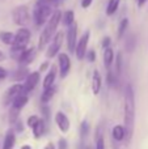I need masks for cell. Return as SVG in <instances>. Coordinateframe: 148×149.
Segmentation results:
<instances>
[{"label":"cell","mask_w":148,"mask_h":149,"mask_svg":"<svg viewBox=\"0 0 148 149\" xmlns=\"http://www.w3.org/2000/svg\"><path fill=\"white\" fill-rule=\"evenodd\" d=\"M134 124H135V97H134L133 86L127 85L125 92V131L127 143L133 137Z\"/></svg>","instance_id":"obj_1"},{"label":"cell","mask_w":148,"mask_h":149,"mask_svg":"<svg viewBox=\"0 0 148 149\" xmlns=\"http://www.w3.org/2000/svg\"><path fill=\"white\" fill-rule=\"evenodd\" d=\"M62 16L63 15L60 10H55V12L51 15V17L49 18L46 26H45V29L41 33V37H39V41H38V49L39 50H42L50 41H51V38L54 37L55 31H57V29H58V25H59V22L62 21Z\"/></svg>","instance_id":"obj_2"},{"label":"cell","mask_w":148,"mask_h":149,"mask_svg":"<svg viewBox=\"0 0 148 149\" xmlns=\"http://www.w3.org/2000/svg\"><path fill=\"white\" fill-rule=\"evenodd\" d=\"M51 1L52 0H39L33 10V18L37 26H42L49 18L51 17L52 12L51 9Z\"/></svg>","instance_id":"obj_3"},{"label":"cell","mask_w":148,"mask_h":149,"mask_svg":"<svg viewBox=\"0 0 148 149\" xmlns=\"http://www.w3.org/2000/svg\"><path fill=\"white\" fill-rule=\"evenodd\" d=\"M30 41V31L26 28H21L15 34V42L12 45V52H21L25 50L26 45Z\"/></svg>","instance_id":"obj_4"},{"label":"cell","mask_w":148,"mask_h":149,"mask_svg":"<svg viewBox=\"0 0 148 149\" xmlns=\"http://www.w3.org/2000/svg\"><path fill=\"white\" fill-rule=\"evenodd\" d=\"M13 22L18 26H26L30 22V12L26 5H18L12 12Z\"/></svg>","instance_id":"obj_5"},{"label":"cell","mask_w":148,"mask_h":149,"mask_svg":"<svg viewBox=\"0 0 148 149\" xmlns=\"http://www.w3.org/2000/svg\"><path fill=\"white\" fill-rule=\"evenodd\" d=\"M63 38H64V33H63V31H58V33L55 34L54 38H52V43L50 45V47L46 51L47 58H54L55 55L59 52L60 47H62V45H63Z\"/></svg>","instance_id":"obj_6"},{"label":"cell","mask_w":148,"mask_h":149,"mask_svg":"<svg viewBox=\"0 0 148 149\" xmlns=\"http://www.w3.org/2000/svg\"><path fill=\"white\" fill-rule=\"evenodd\" d=\"M20 94H26L25 89H24V85L16 84V85H13V86H10L9 89H8V92L5 93L4 103H5V105H8V103L13 102V100H15L17 95H20Z\"/></svg>","instance_id":"obj_7"},{"label":"cell","mask_w":148,"mask_h":149,"mask_svg":"<svg viewBox=\"0 0 148 149\" xmlns=\"http://www.w3.org/2000/svg\"><path fill=\"white\" fill-rule=\"evenodd\" d=\"M89 36H91V33H89V30H87L85 33H84V36L81 37V39L79 41L77 46H76L75 52H76L77 59H83V58L85 56L87 46H88V42H89Z\"/></svg>","instance_id":"obj_8"},{"label":"cell","mask_w":148,"mask_h":149,"mask_svg":"<svg viewBox=\"0 0 148 149\" xmlns=\"http://www.w3.org/2000/svg\"><path fill=\"white\" fill-rule=\"evenodd\" d=\"M76 36H77V25L73 22L68 26L67 30V45L71 52H73V50L76 49Z\"/></svg>","instance_id":"obj_9"},{"label":"cell","mask_w":148,"mask_h":149,"mask_svg":"<svg viewBox=\"0 0 148 149\" xmlns=\"http://www.w3.org/2000/svg\"><path fill=\"white\" fill-rule=\"evenodd\" d=\"M71 62L67 54H59V74L62 79H64L70 72Z\"/></svg>","instance_id":"obj_10"},{"label":"cell","mask_w":148,"mask_h":149,"mask_svg":"<svg viewBox=\"0 0 148 149\" xmlns=\"http://www.w3.org/2000/svg\"><path fill=\"white\" fill-rule=\"evenodd\" d=\"M39 81V72H31L29 73V76L25 79V84H24V89H25V92H31V90L34 89V88L37 86V84H38Z\"/></svg>","instance_id":"obj_11"},{"label":"cell","mask_w":148,"mask_h":149,"mask_svg":"<svg viewBox=\"0 0 148 149\" xmlns=\"http://www.w3.org/2000/svg\"><path fill=\"white\" fill-rule=\"evenodd\" d=\"M34 55H36V50L34 49H25L18 54L17 59L21 64H29V63L33 62Z\"/></svg>","instance_id":"obj_12"},{"label":"cell","mask_w":148,"mask_h":149,"mask_svg":"<svg viewBox=\"0 0 148 149\" xmlns=\"http://www.w3.org/2000/svg\"><path fill=\"white\" fill-rule=\"evenodd\" d=\"M55 122H57V124H58V127H59L60 131L68 132V130H70V120H68V118H67L66 114H63L62 111L57 113V115H55Z\"/></svg>","instance_id":"obj_13"},{"label":"cell","mask_w":148,"mask_h":149,"mask_svg":"<svg viewBox=\"0 0 148 149\" xmlns=\"http://www.w3.org/2000/svg\"><path fill=\"white\" fill-rule=\"evenodd\" d=\"M55 76H57V68L52 65L51 70L49 71V73L46 74V77L43 79V89H47V88H51L54 85L55 81Z\"/></svg>","instance_id":"obj_14"},{"label":"cell","mask_w":148,"mask_h":149,"mask_svg":"<svg viewBox=\"0 0 148 149\" xmlns=\"http://www.w3.org/2000/svg\"><path fill=\"white\" fill-rule=\"evenodd\" d=\"M101 74L98 71H94L93 72V81H92V90H93L94 94H98L100 89H101Z\"/></svg>","instance_id":"obj_15"},{"label":"cell","mask_w":148,"mask_h":149,"mask_svg":"<svg viewBox=\"0 0 148 149\" xmlns=\"http://www.w3.org/2000/svg\"><path fill=\"white\" fill-rule=\"evenodd\" d=\"M26 103H28V95L26 94H20V95H17V97L13 100L12 106L13 107H16V109H18V110H21Z\"/></svg>","instance_id":"obj_16"},{"label":"cell","mask_w":148,"mask_h":149,"mask_svg":"<svg viewBox=\"0 0 148 149\" xmlns=\"http://www.w3.org/2000/svg\"><path fill=\"white\" fill-rule=\"evenodd\" d=\"M16 143V136L12 131H9L7 135H5L4 139V145H3V149H13Z\"/></svg>","instance_id":"obj_17"},{"label":"cell","mask_w":148,"mask_h":149,"mask_svg":"<svg viewBox=\"0 0 148 149\" xmlns=\"http://www.w3.org/2000/svg\"><path fill=\"white\" fill-rule=\"evenodd\" d=\"M113 137H114L117 141H122L126 137V131L123 126H115L113 128Z\"/></svg>","instance_id":"obj_18"},{"label":"cell","mask_w":148,"mask_h":149,"mask_svg":"<svg viewBox=\"0 0 148 149\" xmlns=\"http://www.w3.org/2000/svg\"><path fill=\"white\" fill-rule=\"evenodd\" d=\"M0 41L5 45H10L12 46L15 42V34L10 31H0Z\"/></svg>","instance_id":"obj_19"},{"label":"cell","mask_w":148,"mask_h":149,"mask_svg":"<svg viewBox=\"0 0 148 149\" xmlns=\"http://www.w3.org/2000/svg\"><path fill=\"white\" fill-rule=\"evenodd\" d=\"M62 22H63V25H66V26H70L71 24L75 22V13H73V10H66V12L63 13Z\"/></svg>","instance_id":"obj_20"},{"label":"cell","mask_w":148,"mask_h":149,"mask_svg":"<svg viewBox=\"0 0 148 149\" xmlns=\"http://www.w3.org/2000/svg\"><path fill=\"white\" fill-rule=\"evenodd\" d=\"M29 71L26 68H18L15 73L12 74V80L13 81H20V80H25L29 76Z\"/></svg>","instance_id":"obj_21"},{"label":"cell","mask_w":148,"mask_h":149,"mask_svg":"<svg viewBox=\"0 0 148 149\" xmlns=\"http://www.w3.org/2000/svg\"><path fill=\"white\" fill-rule=\"evenodd\" d=\"M121 0H109L106 7V15L108 16H113L115 12L118 10V7H119Z\"/></svg>","instance_id":"obj_22"},{"label":"cell","mask_w":148,"mask_h":149,"mask_svg":"<svg viewBox=\"0 0 148 149\" xmlns=\"http://www.w3.org/2000/svg\"><path fill=\"white\" fill-rule=\"evenodd\" d=\"M113 60H114V52H113V50L110 49V47H108V49H105V51H104V64H105V67H110V64L113 63Z\"/></svg>","instance_id":"obj_23"},{"label":"cell","mask_w":148,"mask_h":149,"mask_svg":"<svg viewBox=\"0 0 148 149\" xmlns=\"http://www.w3.org/2000/svg\"><path fill=\"white\" fill-rule=\"evenodd\" d=\"M31 130H33L34 136H36V137H41L42 135H43V132H45V122L42 120V119H39V122Z\"/></svg>","instance_id":"obj_24"},{"label":"cell","mask_w":148,"mask_h":149,"mask_svg":"<svg viewBox=\"0 0 148 149\" xmlns=\"http://www.w3.org/2000/svg\"><path fill=\"white\" fill-rule=\"evenodd\" d=\"M54 94H55V89L52 86L45 89L43 93H42V97H41L42 98V102H49V101L54 97Z\"/></svg>","instance_id":"obj_25"},{"label":"cell","mask_w":148,"mask_h":149,"mask_svg":"<svg viewBox=\"0 0 148 149\" xmlns=\"http://www.w3.org/2000/svg\"><path fill=\"white\" fill-rule=\"evenodd\" d=\"M127 25H128V20L127 18H123L119 24V29H118V38H122V36L125 34L126 29H127Z\"/></svg>","instance_id":"obj_26"},{"label":"cell","mask_w":148,"mask_h":149,"mask_svg":"<svg viewBox=\"0 0 148 149\" xmlns=\"http://www.w3.org/2000/svg\"><path fill=\"white\" fill-rule=\"evenodd\" d=\"M18 114H20V110L12 106V109H10V111H9V122L10 123H16V122L18 120Z\"/></svg>","instance_id":"obj_27"},{"label":"cell","mask_w":148,"mask_h":149,"mask_svg":"<svg viewBox=\"0 0 148 149\" xmlns=\"http://www.w3.org/2000/svg\"><path fill=\"white\" fill-rule=\"evenodd\" d=\"M88 131H89V124H88V122H83V123H81V127H80L81 139H84V137L88 135Z\"/></svg>","instance_id":"obj_28"},{"label":"cell","mask_w":148,"mask_h":149,"mask_svg":"<svg viewBox=\"0 0 148 149\" xmlns=\"http://www.w3.org/2000/svg\"><path fill=\"white\" fill-rule=\"evenodd\" d=\"M96 149H105V141H104V137H102L101 132H100V134H98V136H97Z\"/></svg>","instance_id":"obj_29"},{"label":"cell","mask_w":148,"mask_h":149,"mask_svg":"<svg viewBox=\"0 0 148 149\" xmlns=\"http://www.w3.org/2000/svg\"><path fill=\"white\" fill-rule=\"evenodd\" d=\"M38 122H39L38 116H37V115H31V116H29V118H28V126L30 127V128H33V127L36 126Z\"/></svg>","instance_id":"obj_30"},{"label":"cell","mask_w":148,"mask_h":149,"mask_svg":"<svg viewBox=\"0 0 148 149\" xmlns=\"http://www.w3.org/2000/svg\"><path fill=\"white\" fill-rule=\"evenodd\" d=\"M87 58H88L89 62H94V60H96V52H94V50H91V51L87 54Z\"/></svg>","instance_id":"obj_31"},{"label":"cell","mask_w":148,"mask_h":149,"mask_svg":"<svg viewBox=\"0 0 148 149\" xmlns=\"http://www.w3.org/2000/svg\"><path fill=\"white\" fill-rule=\"evenodd\" d=\"M68 145H67V140L66 139H60L59 140V149H67Z\"/></svg>","instance_id":"obj_32"},{"label":"cell","mask_w":148,"mask_h":149,"mask_svg":"<svg viewBox=\"0 0 148 149\" xmlns=\"http://www.w3.org/2000/svg\"><path fill=\"white\" fill-rule=\"evenodd\" d=\"M122 55H121V52L118 54V56H117V71H118V73H121V62H122Z\"/></svg>","instance_id":"obj_33"},{"label":"cell","mask_w":148,"mask_h":149,"mask_svg":"<svg viewBox=\"0 0 148 149\" xmlns=\"http://www.w3.org/2000/svg\"><path fill=\"white\" fill-rule=\"evenodd\" d=\"M92 4V0H81V7L83 8H88Z\"/></svg>","instance_id":"obj_34"},{"label":"cell","mask_w":148,"mask_h":149,"mask_svg":"<svg viewBox=\"0 0 148 149\" xmlns=\"http://www.w3.org/2000/svg\"><path fill=\"white\" fill-rule=\"evenodd\" d=\"M109 43H110V38L106 37V38L104 39V42H102V47H104V49H108V47H109Z\"/></svg>","instance_id":"obj_35"},{"label":"cell","mask_w":148,"mask_h":149,"mask_svg":"<svg viewBox=\"0 0 148 149\" xmlns=\"http://www.w3.org/2000/svg\"><path fill=\"white\" fill-rule=\"evenodd\" d=\"M5 77H7V71H5L3 67H0V80L5 79Z\"/></svg>","instance_id":"obj_36"},{"label":"cell","mask_w":148,"mask_h":149,"mask_svg":"<svg viewBox=\"0 0 148 149\" xmlns=\"http://www.w3.org/2000/svg\"><path fill=\"white\" fill-rule=\"evenodd\" d=\"M16 127H17V131H18V132H22L24 126H22V123H21L20 120H17V122H16Z\"/></svg>","instance_id":"obj_37"},{"label":"cell","mask_w":148,"mask_h":149,"mask_svg":"<svg viewBox=\"0 0 148 149\" xmlns=\"http://www.w3.org/2000/svg\"><path fill=\"white\" fill-rule=\"evenodd\" d=\"M47 67H49V63H47V62H45V63H42V64H41V67H39V70H41V71H45Z\"/></svg>","instance_id":"obj_38"},{"label":"cell","mask_w":148,"mask_h":149,"mask_svg":"<svg viewBox=\"0 0 148 149\" xmlns=\"http://www.w3.org/2000/svg\"><path fill=\"white\" fill-rule=\"evenodd\" d=\"M45 149H55V147H54V144H52V143H47L46 147H45Z\"/></svg>","instance_id":"obj_39"},{"label":"cell","mask_w":148,"mask_h":149,"mask_svg":"<svg viewBox=\"0 0 148 149\" xmlns=\"http://www.w3.org/2000/svg\"><path fill=\"white\" fill-rule=\"evenodd\" d=\"M146 1H147V0H138V7L142 8L144 4H146Z\"/></svg>","instance_id":"obj_40"},{"label":"cell","mask_w":148,"mask_h":149,"mask_svg":"<svg viewBox=\"0 0 148 149\" xmlns=\"http://www.w3.org/2000/svg\"><path fill=\"white\" fill-rule=\"evenodd\" d=\"M4 60H5V55H4V52L0 51V62H4Z\"/></svg>","instance_id":"obj_41"},{"label":"cell","mask_w":148,"mask_h":149,"mask_svg":"<svg viewBox=\"0 0 148 149\" xmlns=\"http://www.w3.org/2000/svg\"><path fill=\"white\" fill-rule=\"evenodd\" d=\"M21 149H31L30 147H29V145H24V147L22 148H21Z\"/></svg>","instance_id":"obj_42"}]
</instances>
